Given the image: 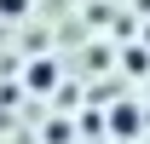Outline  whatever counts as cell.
I'll list each match as a JSON object with an SVG mask.
<instances>
[{"label":"cell","mask_w":150,"mask_h":144,"mask_svg":"<svg viewBox=\"0 0 150 144\" xmlns=\"http://www.w3.org/2000/svg\"><path fill=\"white\" fill-rule=\"evenodd\" d=\"M110 133H115V138H133V133H139V109H133V104H121V109L110 115Z\"/></svg>","instance_id":"7a4b0ae2"},{"label":"cell","mask_w":150,"mask_h":144,"mask_svg":"<svg viewBox=\"0 0 150 144\" xmlns=\"http://www.w3.org/2000/svg\"><path fill=\"white\" fill-rule=\"evenodd\" d=\"M23 81H29V92H52L58 87V64H52V58H46V64H29Z\"/></svg>","instance_id":"6da1fadb"},{"label":"cell","mask_w":150,"mask_h":144,"mask_svg":"<svg viewBox=\"0 0 150 144\" xmlns=\"http://www.w3.org/2000/svg\"><path fill=\"white\" fill-rule=\"evenodd\" d=\"M29 12H35V0H0V18H6V23L29 18Z\"/></svg>","instance_id":"3957f363"}]
</instances>
